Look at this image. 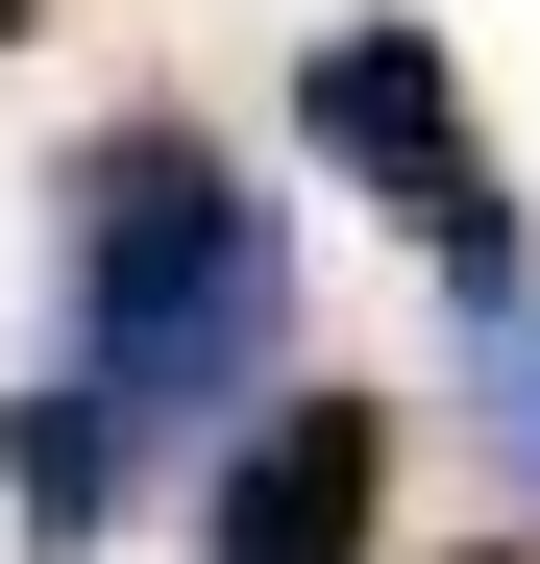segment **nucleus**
I'll return each instance as SVG.
<instances>
[{"label":"nucleus","instance_id":"1","mask_svg":"<svg viewBox=\"0 0 540 564\" xmlns=\"http://www.w3.org/2000/svg\"><path fill=\"white\" fill-rule=\"evenodd\" d=\"M50 270H74V368L123 393V442H222V417L295 393V221H270V172L222 123H172V99L74 123Z\"/></svg>","mask_w":540,"mask_h":564},{"label":"nucleus","instance_id":"2","mask_svg":"<svg viewBox=\"0 0 540 564\" xmlns=\"http://www.w3.org/2000/svg\"><path fill=\"white\" fill-rule=\"evenodd\" d=\"M295 148L344 172L369 221H418V270L442 295H540V197H516V148L467 123V74H442V25H320L295 50Z\"/></svg>","mask_w":540,"mask_h":564},{"label":"nucleus","instance_id":"3","mask_svg":"<svg viewBox=\"0 0 540 564\" xmlns=\"http://www.w3.org/2000/svg\"><path fill=\"white\" fill-rule=\"evenodd\" d=\"M393 540V393H270L197 442V564H369Z\"/></svg>","mask_w":540,"mask_h":564},{"label":"nucleus","instance_id":"4","mask_svg":"<svg viewBox=\"0 0 540 564\" xmlns=\"http://www.w3.org/2000/svg\"><path fill=\"white\" fill-rule=\"evenodd\" d=\"M0 516H25V564H74V540L123 516V393H99V368L0 393Z\"/></svg>","mask_w":540,"mask_h":564},{"label":"nucleus","instance_id":"5","mask_svg":"<svg viewBox=\"0 0 540 564\" xmlns=\"http://www.w3.org/2000/svg\"><path fill=\"white\" fill-rule=\"evenodd\" d=\"M467 417L540 466V295H492V319H467Z\"/></svg>","mask_w":540,"mask_h":564},{"label":"nucleus","instance_id":"6","mask_svg":"<svg viewBox=\"0 0 540 564\" xmlns=\"http://www.w3.org/2000/svg\"><path fill=\"white\" fill-rule=\"evenodd\" d=\"M467 564H516V540H467Z\"/></svg>","mask_w":540,"mask_h":564},{"label":"nucleus","instance_id":"7","mask_svg":"<svg viewBox=\"0 0 540 564\" xmlns=\"http://www.w3.org/2000/svg\"><path fill=\"white\" fill-rule=\"evenodd\" d=\"M0 25H25V0H0Z\"/></svg>","mask_w":540,"mask_h":564}]
</instances>
